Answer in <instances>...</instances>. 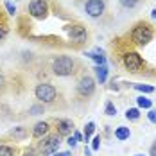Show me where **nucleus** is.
Segmentation results:
<instances>
[{"label": "nucleus", "mask_w": 156, "mask_h": 156, "mask_svg": "<svg viewBox=\"0 0 156 156\" xmlns=\"http://www.w3.org/2000/svg\"><path fill=\"white\" fill-rule=\"evenodd\" d=\"M48 133V124L47 122H38L32 129V136L34 138H43L45 135Z\"/></svg>", "instance_id": "11"}, {"label": "nucleus", "mask_w": 156, "mask_h": 156, "mask_svg": "<svg viewBox=\"0 0 156 156\" xmlns=\"http://www.w3.org/2000/svg\"><path fill=\"white\" fill-rule=\"evenodd\" d=\"M5 36V29H0V38H4Z\"/></svg>", "instance_id": "33"}, {"label": "nucleus", "mask_w": 156, "mask_h": 156, "mask_svg": "<svg viewBox=\"0 0 156 156\" xmlns=\"http://www.w3.org/2000/svg\"><path fill=\"white\" fill-rule=\"evenodd\" d=\"M29 113H31V115H40V113H43V106H32V108L29 109Z\"/></svg>", "instance_id": "23"}, {"label": "nucleus", "mask_w": 156, "mask_h": 156, "mask_svg": "<svg viewBox=\"0 0 156 156\" xmlns=\"http://www.w3.org/2000/svg\"><path fill=\"white\" fill-rule=\"evenodd\" d=\"M66 142H68V145H70L72 149L77 145V138H76V136H68V138H66Z\"/></svg>", "instance_id": "26"}, {"label": "nucleus", "mask_w": 156, "mask_h": 156, "mask_svg": "<svg viewBox=\"0 0 156 156\" xmlns=\"http://www.w3.org/2000/svg\"><path fill=\"white\" fill-rule=\"evenodd\" d=\"M147 117H149V120H151V122H156V109H151Z\"/></svg>", "instance_id": "27"}, {"label": "nucleus", "mask_w": 156, "mask_h": 156, "mask_svg": "<svg viewBox=\"0 0 156 156\" xmlns=\"http://www.w3.org/2000/svg\"><path fill=\"white\" fill-rule=\"evenodd\" d=\"M136 102H138V106H140V108H145V109H149L151 106H153V104H151V101H149V99H145V97H138V99H136Z\"/></svg>", "instance_id": "20"}, {"label": "nucleus", "mask_w": 156, "mask_h": 156, "mask_svg": "<svg viewBox=\"0 0 156 156\" xmlns=\"http://www.w3.org/2000/svg\"><path fill=\"white\" fill-rule=\"evenodd\" d=\"M115 136H117L119 140H127V138L131 136V131H129V127H126V126H119V127L115 129Z\"/></svg>", "instance_id": "13"}, {"label": "nucleus", "mask_w": 156, "mask_h": 156, "mask_svg": "<svg viewBox=\"0 0 156 156\" xmlns=\"http://www.w3.org/2000/svg\"><path fill=\"white\" fill-rule=\"evenodd\" d=\"M59 135H50L47 136L45 140L41 142V154L43 156H48V154H54L59 147Z\"/></svg>", "instance_id": "6"}, {"label": "nucleus", "mask_w": 156, "mask_h": 156, "mask_svg": "<svg viewBox=\"0 0 156 156\" xmlns=\"http://www.w3.org/2000/svg\"><path fill=\"white\" fill-rule=\"evenodd\" d=\"M149 154H151V156H156V142L151 145V151H149Z\"/></svg>", "instance_id": "28"}, {"label": "nucleus", "mask_w": 156, "mask_h": 156, "mask_svg": "<svg viewBox=\"0 0 156 156\" xmlns=\"http://www.w3.org/2000/svg\"><path fill=\"white\" fill-rule=\"evenodd\" d=\"M23 156H32V154H29V153H25V154H23Z\"/></svg>", "instance_id": "35"}, {"label": "nucleus", "mask_w": 156, "mask_h": 156, "mask_svg": "<svg viewBox=\"0 0 156 156\" xmlns=\"http://www.w3.org/2000/svg\"><path fill=\"white\" fill-rule=\"evenodd\" d=\"M74 68H76V61L68 56H59L58 59H54L52 63V72L59 77H66V76H72L74 74Z\"/></svg>", "instance_id": "1"}, {"label": "nucleus", "mask_w": 156, "mask_h": 156, "mask_svg": "<svg viewBox=\"0 0 156 156\" xmlns=\"http://www.w3.org/2000/svg\"><path fill=\"white\" fill-rule=\"evenodd\" d=\"M74 136L77 138V142H79V140H83V136H81V133H79V131H76V133H74Z\"/></svg>", "instance_id": "29"}, {"label": "nucleus", "mask_w": 156, "mask_h": 156, "mask_svg": "<svg viewBox=\"0 0 156 156\" xmlns=\"http://www.w3.org/2000/svg\"><path fill=\"white\" fill-rule=\"evenodd\" d=\"M135 90L144 92V94H153V92H154V88L149 86V84H135Z\"/></svg>", "instance_id": "18"}, {"label": "nucleus", "mask_w": 156, "mask_h": 156, "mask_svg": "<svg viewBox=\"0 0 156 156\" xmlns=\"http://www.w3.org/2000/svg\"><path fill=\"white\" fill-rule=\"evenodd\" d=\"M47 2L45 0H31L29 4V13H31L34 18H43L47 15Z\"/></svg>", "instance_id": "8"}, {"label": "nucleus", "mask_w": 156, "mask_h": 156, "mask_svg": "<svg viewBox=\"0 0 156 156\" xmlns=\"http://www.w3.org/2000/svg\"><path fill=\"white\" fill-rule=\"evenodd\" d=\"M95 92V81L90 76H84V77L79 79L77 83V94L83 95V97H90V95H94Z\"/></svg>", "instance_id": "5"}, {"label": "nucleus", "mask_w": 156, "mask_h": 156, "mask_svg": "<svg viewBox=\"0 0 156 156\" xmlns=\"http://www.w3.org/2000/svg\"><path fill=\"white\" fill-rule=\"evenodd\" d=\"M136 156H142V154H136Z\"/></svg>", "instance_id": "36"}, {"label": "nucleus", "mask_w": 156, "mask_h": 156, "mask_svg": "<svg viewBox=\"0 0 156 156\" xmlns=\"http://www.w3.org/2000/svg\"><path fill=\"white\" fill-rule=\"evenodd\" d=\"M0 156H15V151L7 145H0Z\"/></svg>", "instance_id": "21"}, {"label": "nucleus", "mask_w": 156, "mask_h": 156, "mask_svg": "<svg viewBox=\"0 0 156 156\" xmlns=\"http://www.w3.org/2000/svg\"><path fill=\"white\" fill-rule=\"evenodd\" d=\"M84 154H86V156H90V154H92V151H90L88 147H84Z\"/></svg>", "instance_id": "31"}, {"label": "nucleus", "mask_w": 156, "mask_h": 156, "mask_svg": "<svg viewBox=\"0 0 156 156\" xmlns=\"http://www.w3.org/2000/svg\"><path fill=\"white\" fill-rule=\"evenodd\" d=\"M99 147H101V136H95L92 142V151H99Z\"/></svg>", "instance_id": "24"}, {"label": "nucleus", "mask_w": 156, "mask_h": 156, "mask_svg": "<svg viewBox=\"0 0 156 156\" xmlns=\"http://www.w3.org/2000/svg\"><path fill=\"white\" fill-rule=\"evenodd\" d=\"M106 115H109V117L117 115V108H115L111 102H106Z\"/></svg>", "instance_id": "22"}, {"label": "nucleus", "mask_w": 156, "mask_h": 156, "mask_svg": "<svg viewBox=\"0 0 156 156\" xmlns=\"http://www.w3.org/2000/svg\"><path fill=\"white\" fill-rule=\"evenodd\" d=\"M9 135H11L13 138H16V140H23V138L27 136V129H25V127H15Z\"/></svg>", "instance_id": "15"}, {"label": "nucleus", "mask_w": 156, "mask_h": 156, "mask_svg": "<svg viewBox=\"0 0 156 156\" xmlns=\"http://www.w3.org/2000/svg\"><path fill=\"white\" fill-rule=\"evenodd\" d=\"M120 2V5L126 7V9H133V7H136V4H138V0H119Z\"/></svg>", "instance_id": "19"}, {"label": "nucleus", "mask_w": 156, "mask_h": 156, "mask_svg": "<svg viewBox=\"0 0 156 156\" xmlns=\"http://www.w3.org/2000/svg\"><path fill=\"white\" fill-rule=\"evenodd\" d=\"M86 56L90 58V59H94L97 65H106V58L102 56V52H101V48H97L95 52H86Z\"/></svg>", "instance_id": "12"}, {"label": "nucleus", "mask_w": 156, "mask_h": 156, "mask_svg": "<svg viewBox=\"0 0 156 156\" xmlns=\"http://www.w3.org/2000/svg\"><path fill=\"white\" fill-rule=\"evenodd\" d=\"M70 38L74 40V41H83L84 38H86V31H84V27H81V25H72L70 27Z\"/></svg>", "instance_id": "9"}, {"label": "nucleus", "mask_w": 156, "mask_h": 156, "mask_svg": "<svg viewBox=\"0 0 156 156\" xmlns=\"http://www.w3.org/2000/svg\"><path fill=\"white\" fill-rule=\"evenodd\" d=\"M126 119H127V120H138V119H140V111H138V108H129L127 111H126Z\"/></svg>", "instance_id": "16"}, {"label": "nucleus", "mask_w": 156, "mask_h": 156, "mask_svg": "<svg viewBox=\"0 0 156 156\" xmlns=\"http://www.w3.org/2000/svg\"><path fill=\"white\" fill-rule=\"evenodd\" d=\"M2 86H4V76L0 74V88H2Z\"/></svg>", "instance_id": "32"}, {"label": "nucleus", "mask_w": 156, "mask_h": 156, "mask_svg": "<svg viewBox=\"0 0 156 156\" xmlns=\"http://www.w3.org/2000/svg\"><path fill=\"white\" fill-rule=\"evenodd\" d=\"M72 131H74V124H72V120H59V122H58V133H59V135L68 136Z\"/></svg>", "instance_id": "10"}, {"label": "nucleus", "mask_w": 156, "mask_h": 156, "mask_svg": "<svg viewBox=\"0 0 156 156\" xmlns=\"http://www.w3.org/2000/svg\"><path fill=\"white\" fill-rule=\"evenodd\" d=\"M104 0H88L86 4H84V11H86V15L92 16V18H99V16H102L104 13Z\"/></svg>", "instance_id": "7"}, {"label": "nucleus", "mask_w": 156, "mask_h": 156, "mask_svg": "<svg viewBox=\"0 0 156 156\" xmlns=\"http://www.w3.org/2000/svg\"><path fill=\"white\" fill-rule=\"evenodd\" d=\"M153 18H156V9H153Z\"/></svg>", "instance_id": "34"}, {"label": "nucleus", "mask_w": 156, "mask_h": 156, "mask_svg": "<svg viewBox=\"0 0 156 156\" xmlns=\"http://www.w3.org/2000/svg\"><path fill=\"white\" fill-rule=\"evenodd\" d=\"M131 40H133V43H136V45H147L151 40H153V31H151V27L147 25V23H138L133 32H131Z\"/></svg>", "instance_id": "2"}, {"label": "nucleus", "mask_w": 156, "mask_h": 156, "mask_svg": "<svg viewBox=\"0 0 156 156\" xmlns=\"http://www.w3.org/2000/svg\"><path fill=\"white\" fill-rule=\"evenodd\" d=\"M124 65H126L127 70L138 72L142 66H144V59H142V56L138 52H127V54H124Z\"/></svg>", "instance_id": "4"}, {"label": "nucleus", "mask_w": 156, "mask_h": 156, "mask_svg": "<svg viewBox=\"0 0 156 156\" xmlns=\"http://www.w3.org/2000/svg\"><path fill=\"white\" fill-rule=\"evenodd\" d=\"M95 74H97V79H99L101 83H104L106 77H108V66H106V65H97Z\"/></svg>", "instance_id": "14"}, {"label": "nucleus", "mask_w": 156, "mask_h": 156, "mask_svg": "<svg viewBox=\"0 0 156 156\" xmlns=\"http://www.w3.org/2000/svg\"><path fill=\"white\" fill-rule=\"evenodd\" d=\"M5 9L9 11V15H15V13H16V7L11 4V2H5Z\"/></svg>", "instance_id": "25"}, {"label": "nucleus", "mask_w": 156, "mask_h": 156, "mask_svg": "<svg viewBox=\"0 0 156 156\" xmlns=\"http://www.w3.org/2000/svg\"><path fill=\"white\" fill-rule=\"evenodd\" d=\"M34 95H36V99H38L40 102L47 104V102H52V101L56 99L58 92H56V88H54L52 84H48V83H41V84H38V86H36Z\"/></svg>", "instance_id": "3"}, {"label": "nucleus", "mask_w": 156, "mask_h": 156, "mask_svg": "<svg viewBox=\"0 0 156 156\" xmlns=\"http://www.w3.org/2000/svg\"><path fill=\"white\" fill-rule=\"evenodd\" d=\"M94 131H95V124L94 122H88V124L84 126V142L90 140V136H92Z\"/></svg>", "instance_id": "17"}, {"label": "nucleus", "mask_w": 156, "mask_h": 156, "mask_svg": "<svg viewBox=\"0 0 156 156\" xmlns=\"http://www.w3.org/2000/svg\"><path fill=\"white\" fill-rule=\"evenodd\" d=\"M54 156H70V153H56Z\"/></svg>", "instance_id": "30"}]
</instances>
